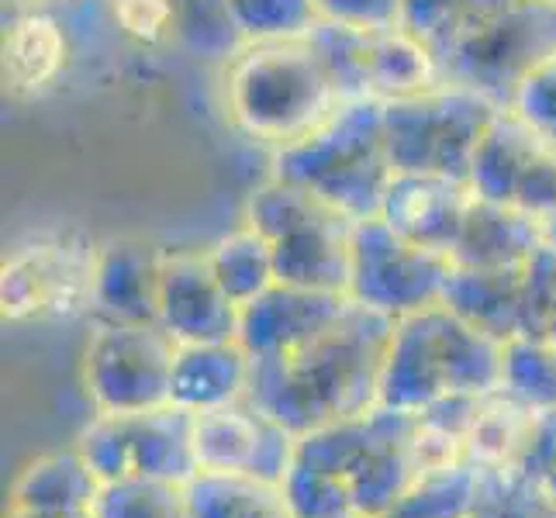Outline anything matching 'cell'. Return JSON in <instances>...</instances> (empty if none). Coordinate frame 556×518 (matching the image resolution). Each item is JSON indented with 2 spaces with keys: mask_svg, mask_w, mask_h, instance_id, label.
Listing matches in <instances>:
<instances>
[{
  "mask_svg": "<svg viewBox=\"0 0 556 518\" xmlns=\"http://www.w3.org/2000/svg\"><path fill=\"white\" fill-rule=\"evenodd\" d=\"M446 87L439 76L435 55L401 25L370 28V63H367V98L370 101H405Z\"/></svg>",
  "mask_w": 556,
  "mask_h": 518,
  "instance_id": "obj_24",
  "label": "cell"
},
{
  "mask_svg": "<svg viewBox=\"0 0 556 518\" xmlns=\"http://www.w3.org/2000/svg\"><path fill=\"white\" fill-rule=\"evenodd\" d=\"M553 329H556V245L543 242L526 263L522 336L549 339Z\"/></svg>",
  "mask_w": 556,
  "mask_h": 518,
  "instance_id": "obj_36",
  "label": "cell"
},
{
  "mask_svg": "<svg viewBox=\"0 0 556 518\" xmlns=\"http://www.w3.org/2000/svg\"><path fill=\"white\" fill-rule=\"evenodd\" d=\"M470 184L481 198L508 204L543 225L556 222V146L519 111H497L473 156Z\"/></svg>",
  "mask_w": 556,
  "mask_h": 518,
  "instance_id": "obj_14",
  "label": "cell"
},
{
  "mask_svg": "<svg viewBox=\"0 0 556 518\" xmlns=\"http://www.w3.org/2000/svg\"><path fill=\"white\" fill-rule=\"evenodd\" d=\"M111 22L131 52L177 49V4L174 0H108Z\"/></svg>",
  "mask_w": 556,
  "mask_h": 518,
  "instance_id": "obj_34",
  "label": "cell"
},
{
  "mask_svg": "<svg viewBox=\"0 0 556 518\" xmlns=\"http://www.w3.org/2000/svg\"><path fill=\"white\" fill-rule=\"evenodd\" d=\"M477 477H481V464H473L467 456L450 467L429 470L380 518H470Z\"/></svg>",
  "mask_w": 556,
  "mask_h": 518,
  "instance_id": "obj_28",
  "label": "cell"
},
{
  "mask_svg": "<svg viewBox=\"0 0 556 518\" xmlns=\"http://www.w3.org/2000/svg\"><path fill=\"white\" fill-rule=\"evenodd\" d=\"M453 260L401 239L383 218L356 222L353 228V280L350 298L367 308L405 318L443 301Z\"/></svg>",
  "mask_w": 556,
  "mask_h": 518,
  "instance_id": "obj_13",
  "label": "cell"
},
{
  "mask_svg": "<svg viewBox=\"0 0 556 518\" xmlns=\"http://www.w3.org/2000/svg\"><path fill=\"white\" fill-rule=\"evenodd\" d=\"M190 415H194L190 446H194L198 470L253 473L274 484H283V477L291 473L298 435L256 412L249 401Z\"/></svg>",
  "mask_w": 556,
  "mask_h": 518,
  "instance_id": "obj_15",
  "label": "cell"
},
{
  "mask_svg": "<svg viewBox=\"0 0 556 518\" xmlns=\"http://www.w3.org/2000/svg\"><path fill=\"white\" fill-rule=\"evenodd\" d=\"M494 108L481 93L435 87L429 93L383 104V136L391 166L401 173H439L470 180L473 156L494 122Z\"/></svg>",
  "mask_w": 556,
  "mask_h": 518,
  "instance_id": "obj_10",
  "label": "cell"
},
{
  "mask_svg": "<svg viewBox=\"0 0 556 518\" xmlns=\"http://www.w3.org/2000/svg\"><path fill=\"white\" fill-rule=\"evenodd\" d=\"M177 339L160 321H90L84 350V388L98 415L149 412L169 405Z\"/></svg>",
  "mask_w": 556,
  "mask_h": 518,
  "instance_id": "obj_11",
  "label": "cell"
},
{
  "mask_svg": "<svg viewBox=\"0 0 556 518\" xmlns=\"http://www.w3.org/2000/svg\"><path fill=\"white\" fill-rule=\"evenodd\" d=\"M426 49L446 87L508 111L529 76L556 55V0H459Z\"/></svg>",
  "mask_w": 556,
  "mask_h": 518,
  "instance_id": "obj_4",
  "label": "cell"
},
{
  "mask_svg": "<svg viewBox=\"0 0 556 518\" xmlns=\"http://www.w3.org/2000/svg\"><path fill=\"white\" fill-rule=\"evenodd\" d=\"M228 8L245 42L301 38L325 22L318 0H228Z\"/></svg>",
  "mask_w": 556,
  "mask_h": 518,
  "instance_id": "obj_33",
  "label": "cell"
},
{
  "mask_svg": "<svg viewBox=\"0 0 556 518\" xmlns=\"http://www.w3.org/2000/svg\"><path fill=\"white\" fill-rule=\"evenodd\" d=\"M470 518H556V502L546 484L515 467H484L477 477Z\"/></svg>",
  "mask_w": 556,
  "mask_h": 518,
  "instance_id": "obj_29",
  "label": "cell"
},
{
  "mask_svg": "<svg viewBox=\"0 0 556 518\" xmlns=\"http://www.w3.org/2000/svg\"><path fill=\"white\" fill-rule=\"evenodd\" d=\"M318 8L325 17H332V22L391 28V25H397L401 0H318Z\"/></svg>",
  "mask_w": 556,
  "mask_h": 518,
  "instance_id": "obj_39",
  "label": "cell"
},
{
  "mask_svg": "<svg viewBox=\"0 0 556 518\" xmlns=\"http://www.w3.org/2000/svg\"><path fill=\"white\" fill-rule=\"evenodd\" d=\"M511 467L540 484H546L556 473V408H535L529 439Z\"/></svg>",
  "mask_w": 556,
  "mask_h": 518,
  "instance_id": "obj_38",
  "label": "cell"
},
{
  "mask_svg": "<svg viewBox=\"0 0 556 518\" xmlns=\"http://www.w3.org/2000/svg\"><path fill=\"white\" fill-rule=\"evenodd\" d=\"M339 518H367V515H356V511H353V515H339Z\"/></svg>",
  "mask_w": 556,
  "mask_h": 518,
  "instance_id": "obj_44",
  "label": "cell"
},
{
  "mask_svg": "<svg viewBox=\"0 0 556 518\" xmlns=\"http://www.w3.org/2000/svg\"><path fill=\"white\" fill-rule=\"evenodd\" d=\"M522 266H502V270H464L453 266L446 280L443 304L453 308L473 329L488 332L497 342L522 336Z\"/></svg>",
  "mask_w": 556,
  "mask_h": 518,
  "instance_id": "obj_23",
  "label": "cell"
},
{
  "mask_svg": "<svg viewBox=\"0 0 556 518\" xmlns=\"http://www.w3.org/2000/svg\"><path fill=\"white\" fill-rule=\"evenodd\" d=\"M532 418L535 408H529L526 401L508 394L505 388L484 394L473 429L467 432V459L484 467H511L529 439Z\"/></svg>",
  "mask_w": 556,
  "mask_h": 518,
  "instance_id": "obj_27",
  "label": "cell"
},
{
  "mask_svg": "<svg viewBox=\"0 0 556 518\" xmlns=\"http://www.w3.org/2000/svg\"><path fill=\"white\" fill-rule=\"evenodd\" d=\"M160 263L163 245L156 242H146L136 236L101 242L90 321H160Z\"/></svg>",
  "mask_w": 556,
  "mask_h": 518,
  "instance_id": "obj_19",
  "label": "cell"
},
{
  "mask_svg": "<svg viewBox=\"0 0 556 518\" xmlns=\"http://www.w3.org/2000/svg\"><path fill=\"white\" fill-rule=\"evenodd\" d=\"M546 242H553V245H556V222H553V225H546Z\"/></svg>",
  "mask_w": 556,
  "mask_h": 518,
  "instance_id": "obj_41",
  "label": "cell"
},
{
  "mask_svg": "<svg viewBox=\"0 0 556 518\" xmlns=\"http://www.w3.org/2000/svg\"><path fill=\"white\" fill-rule=\"evenodd\" d=\"M543 242L546 232L535 218L477 194L450 249V260L464 270H502V266L529 263V256Z\"/></svg>",
  "mask_w": 556,
  "mask_h": 518,
  "instance_id": "obj_21",
  "label": "cell"
},
{
  "mask_svg": "<svg viewBox=\"0 0 556 518\" xmlns=\"http://www.w3.org/2000/svg\"><path fill=\"white\" fill-rule=\"evenodd\" d=\"M415 432L418 415L377 405L298 435L294 464L339 477L353 497V508L367 518H380L421 477Z\"/></svg>",
  "mask_w": 556,
  "mask_h": 518,
  "instance_id": "obj_7",
  "label": "cell"
},
{
  "mask_svg": "<svg viewBox=\"0 0 556 518\" xmlns=\"http://www.w3.org/2000/svg\"><path fill=\"white\" fill-rule=\"evenodd\" d=\"M222 101L239 136L270 156L308 139L346 104L312 35L242 42L222 63Z\"/></svg>",
  "mask_w": 556,
  "mask_h": 518,
  "instance_id": "obj_2",
  "label": "cell"
},
{
  "mask_svg": "<svg viewBox=\"0 0 556 518\" xmlns=\"http://www.w3.org/2000/svg\"><path fill=\"white\" fill-rule=\"evenodd\" d=\"M160 325L177 342L239 339V308L222 291L207 249L163 245Z\"/></svg>",
  "mask_w": 556,
  "mask_h": 518,
  "instance_id": "obj_16",
  "label": "cell"
},
{
  "mask_svg": "<svg viewBox=\"0 0 556 518\" xmlns=\"http://www.w3.org/2000/svg\"><path fill=\"white\" fill-rule=\"evenodd\" d=\"M253 356L239 339L225 342H180L169 377V405L184 412H211L245 401Z\"/></svg>",
  "mask_w": 556,
  "mask_h": 518,
  "instance_id": "obj_20",
  "label": "cell"
},
{
  "mask_svg": "<svg viewBox=\"0 0 556 518\" xmlns=\"http://www.w3.org/2000/svg\"><path fill=\"white\" fill-rule=\"evenodd\" d=\"M502 388L529 408H556V350L549 339L515 336L505 342Z\"/></svg>",
  "mask_w": 556,
  "mask_h": 518,
  "instance_id": "obj_31",
  "label": "cell"
},
{
  "mask_svg": "<svg viewBox=\"0 0 556 518\" xmlns=\"http://www.w3.org/2000/svg\"><path fill=\"white\" fill-rule=\"evenodd\" d=\"M177 4V49L207 63H225L245 38L228 0H174Z\"/></svg>",
  "mask_w": 556,
  "mask_h": 518,
  "instance_id": "obj_30",
  "label": "cell"
},
{
  "mask_svg": "<svg viewBox=\"0 0 556 518\" xmlns=\"http://www.w3.org/2000/svg\"><path fill=\"white\" fill-rule=\"evenodd\" d=\"M546 491L553 494V502H556V473H553V477H549V481H546Z\"/></svg>",
  "mask_w": 556,
  "mask_h": 518,
  "instance_id": "obj_42",
  "label": "cell"
},
{
  "mask_svg": "<svg viewBox=\"0 0 556 518\" xmlns=\"http://www.w3.org/2000/svg\"><path fill=\"white\" fill-rule=\"evenodd\" d=\"M511 111H519L546 142L556 146V55L522 84Z\"/></svg>",
  "mask_w": 556,
  "mask_h": 518,
  "instance_id": "obj_37",
  "label": "cell"
},
{
  "mask_svg": "<svg viewBox=\"0 0 556 518\" xmlns=\"http://www.w3.org/2000/svg\"><path fill=\"white\" fill-rule=\"evenodd\" d=\"M473 198L477 190L470 180L394 169L388 190H383V204L377 218H383V225L394 228L401 239L450 256Z\"/></svg>",
  "mask_w": 556,
  "mask_h": 518,
  "instance_id": "obj_17",
  "label": "cell"
},
{
  "mask_svg": "<svg viewBox=\"0 0 556 518\" xmlns=\"http://www.w3.org/2000/svg\"><path fill=\"white\" fill-rule=\"evenodd\" d=\"M90 515L93 518H187L184 484L146 481V477L111 481L101 484Z\"/></svg>",
  "mask_w": 556,
  "mask_h": 518,
  "instance_id": "obj_32",
  "label": "cell"
},
{
  "mask_svg": "<svg viewBox=\"0 0 556 518\" xmlns=\"http://www.w3.org/2000/svg\"><path fill=\"white\" fill-rule=\"evenodd\" d=\"M350 294L312 291V287L274 283L263 298L239 312V342L253 359H270L298 350L321 329L346 315Z\"/></svg>",
  "mask_w": 556,
  "mask_h": 518,
  "instance_id": "obj_18",
  "label": "cell"
},
{
  "mask_svg": "<svg viewBox=\"0 0 556 518\" xmlns=\"http://www.w3.org/2000/svg\"><path fill=\"white\" fill-rule=\"evenodd\" d=\"M505 342L473 329L443 301L394 318L377 405L412 412L456 394H491L502 388Z\"/></svg>",
  "mask_w": 556,
  "mask_h": 518,
  "instance_id": "obj_5",
  "label": "cell"
},
{
  "mask_svg": "<svg viewBox=\"0 0 556 518\" xmlns=\"http://www.w3.org/2000/svg\"><path fill=\"white\" fill-rule=\"evenodd\" d=\"M4 4H42V0H4Z\"/></svg>",
  "mask_w": 556,
  "mask_h": 518,
  "instance_id": "obj_43",
  "label": "cell"
},
{
  "mask_svg": "<svg viewBox=\"0 0 556 518\" xmlns=\"http://www.w3.org/2000/svg\"><path fill=\"white\" fill-rule=\"evenodd\" d=\"M4 518H35V515H14V511H8ZM60 518H93L90 511H84V515H60Z\"/></svg>",
  "mask_w": 556,
  "mask_h": 518,
  "instance_id": "obj_40",
  "label": "cell"
},
{
  "mask_svg": "<svg viewBox=\"0 0 556 518\" xmlns=\"http://www.w3.org/2000/svg\"><path fill=\"white\" fill-rule=\"evenodd\" d=\"M549 342H553V350H556V329H553V336H549Z\"/></svg>",
  "mask_w": 556,
  "mask_h": 518,
  "instance_id": "obj_45",
  "label": "cell"
},
{
  "mask_svg": "<svg viewBox=\"0 0 556 518\" xmlns=\"http://www.w3.org/2000/svg\"><path fill=\"white\" fill-rule=\"evenodd\" d=\"M190 426H194V415L177 405L93 415L90 426L76 435V450L101 477V484L128 481V477L187 484L198 473Z\"/></svg>",
  "mask_w": 556,
  "mask_h": 518,
  "instance_id": "obj_12",
  "label": "cell"
},
{
  "mask_svg": "<svg viewBox=\"0 0 556 518\" xmlns=\"http://www.w3.org/2000/svg\"><path fill=\"white\" fill-rule=\"evenodd\" d=\"M283 494H287V505H291L294 518H339V515L356 511L353 497L339 477L312 470L304 464H294L291 473L283 477Z\"/></svg>",
  "mask_w": 556,
  "mask_h": 518,
  "instance_id": "obj_35",
  "label": "cell"
},
{
  "mask_svg": "<svg viewBox=\"0 0 556 518\" xmlns=\"http://www.w3.org/2000/svg\"><path fill=\"white\" fill-rule=\"evenodd\" d=\"M101 491V477L90 470L80 450L38 456L17 473L11 484L8 511L35 515V518H60L84 515L93 508Z\"/></svg>",
  "mask_w": 556,
  "mask_h": 518,
  "instance_id": "obj_22",
  "label": "cell"
},
{
  "mask_svg": "<svg viewBox=\"0 0 556 518\" xmlns=\"http://www.w3.org/2000/svg\"><path fill=\"white\" fill-rule=\"evenodd\" d=\"M242 222L270 242L277 283L350 294L356 222L342 211L266 173L245 194Z\"/></svg>",
  "mask_w": 556,
  "mask_h": 518,
  "instance_id": "obj_8",
  "label": "cell"
},
{
  "mask_svg": "<svg viewBox=\"0 0 556 518\" xmlns=\"http://www.w3.org/2000/svg\"><path fill=\"white\" fill-rule=\"evenodd\" d=\"M98 249L80 228H42L14 242L0 266L4 321H70L90 315Z\"/></svg>",
  "mask_w": 556,
  "mask_h": 518,
  "instance_id": "obj_9",
  "label": "cell"
},
{
  "mask_svg": "<svg viewBox=\"0 0 556 518\" xmlns=\"http://www.w3.org/2000/svg\"><path fill=\"white\" fill-rule=\"evenodd\" d=\"M136 55L111 22L108 0H42L4 4L0 73L11 104H49Z\"/></svg>",
  "mask_w": 556,
  "mask_h": 518,
  "instance_id": "obj_3",
  "label": "cell"
},
{
  "mask_svg": "<svg viewBox=\"0 0 556 518\" xmlns=\"http://www.w3.org/2000/svg\"><path fill=\"white\" fill-rule=\"evenodd\" d=\"M207 263H211V270H215L222 291L239 312L277 283L270 242L245 222L207 245Z\"/></svg>",
  "mask_w": 556,
  "mask_h": 518,
  "instance_id": "obj_26",
  "label": "cell"
},
{
  "mask_svg": "<svg viewBox=\"0 0 556 518\" xmlns=\"http://www.w3.org/2000/svg\"><path fill=\"white\" fill-rule=\"evenodd\" d=\"M394 318L353 301L298 350L253 359L245 401L294 435L377 408Z\"/></svg>",
  "mask_w": 556,
  "mask_h": 518,
  "instance_id": "obj_1",
  "label": "cell"
},
{
  "mask_svg": "<svg viewBox=\"0 0 556 518\" xmlns=\"http://www.w3.org/2000/svg\"><path fill=\"white\" fill-rule=\"evenodd\" d=\"M187 518H294L283 484L253 473L198 470L184 484Z\"/></svg>",
  "mask_w": 556,
  "mask_h": 518,
  "instance_id": "obj_25",
  "label": "cell"
},
{
  "mask_svg": "<svg viewBox=\"0 0 556 518\" xmlns=\"http://www.w3.org/2000/svg\"><path fill=\"white\" fill-rule=\"evenodd\" d=\"M270 173L332 204L350 222L377 218L394 177L383 101H346L308 139L274 152Z\"/></svg>",
  "mask_w": 556,
  "mask_h": 518,
  "instance_id": "obj_6",
  "label": "cell"
}]
</instances>
